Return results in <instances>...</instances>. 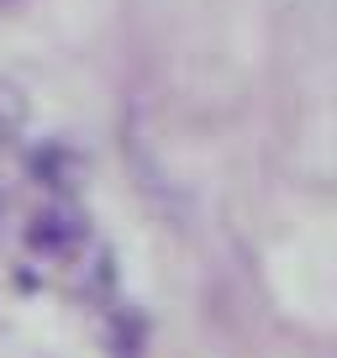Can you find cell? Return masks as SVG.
Listing matches in <instances>:
<instances>
[{"label": "cell", "mask_w": 337, "mask_h": 358, "mask_svg": "<svg viewBox=\"0 0 337 358\" xmlns=\"http://www.w3.org/2000/svg\"><path fill=\"white\" fill-rule=\"evenodd\" d=\"M0 6H6V0H0Z\"/></svg>", "instance_id": "cell-4"}, {"label": "cell", "mask_w": 337, "mask_h": 358, "mask_svg": "<svg viewBox=\"0 0 337 358\" xmlns=\"http://www.w3.org/2000/svg\"><path fill=\"white\" fill-rule=\"evenodd\" d=\"M143 343H148V322L137 311H116L111 327H106V348H111V358H143Z\"/></svg>", "instance_id": "cell-3"}, {"label": "cell", "mask_w": 337, "mask_h": 358, "mask_svg": "<svg viewBox=\"0 0 337 358\" xmlns=\"http://www.w3.org/2000/svg\"><path fill=\"white\" fill-rule=\"evenodd\" d=\"M90 243V227H85V216L74 211V206H43V211L32 216V227H27V248L43 258H74L79 248Z\"/></svg>", "instance_id": "cell-1"}, {"label": "cell", "mask_w": 337, "mask_h": 358, "mask_svg": "<svg viewBox=\"0 0 337 358\" xmlns=\"http://www.w3.org/2000/svg\"><path fill=\"white\" fill-rule=\"evenodd\" d=\"M32 174H37V185H48L53 195H69L85 179V164H79V153H69V148H58V143H48V148H37L32 158Z\"/></svg>", "instance_id": "cell-2"}]
</instances>
